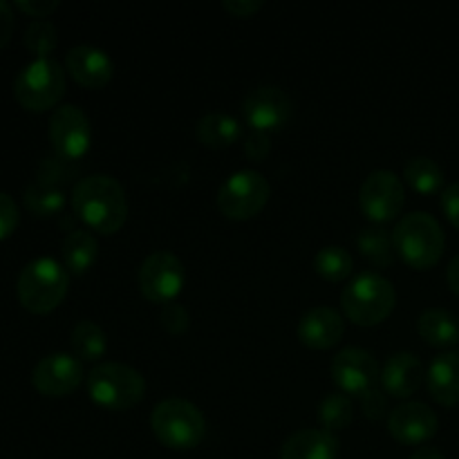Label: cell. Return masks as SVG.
Here are the masks:
<instances>
[{
    "label": "cell",
    "instance_id": "obj_1",
    "mask_svg": "<svg viewBox=\"0 0 459 459\" xmlns=\"http://www.w3.org/2000/svg\"><path fill=\"white\" fill-rule=\"evenodd\" d=\"M72 209L99 233H115L128 215V197L117 178L94 173L79 179L72 188Z\"/></svg>",
    "mask_w": 459,
    "mask_h": 459
},
{
    "label": "cell",
    "instance_id": "obj_2",
    "mask_svg": "<svg viewBox=\"0 0 459 459\" xmlns=\"http://www.w3.org/2000/svg\"><path fill=\"white\" fill-rule=\"evenodd\" d=\"M394 249L415 269H429L442 258L446 236L437 218L426 211H412L403 215L393 231Z\"/></svg>",
    "mask_w": 459,
    "mask_h": 459
},
{
    "label": "cell",
    "instance_id": "obj_3",
    "mask_svg": "<svg viewBox=\"0 0 459 459\" xmlns=\"http://www.w3.org/2000/svg\"><path fill=\"white\" fill-rule=\"evenodd\" d=\"M341 305L350 321L357 325H377L397 305V290L393 281L377 272H361L348 282L341 294Z\"/></svg>",
    "mask_w": 459,
    "mask_h": 459
},
{
    "label": "cell",
    "instance_id": "obj_4",
    "mask_svg": "<svg viewBox=\"0 0 459 459\" xmlns=\"http://www.w3.org/2000/svg\"><path fill=\"white\" fill-rule=\"evenodd\" d=\"M67 269L49 255L30 260L18 273L16 291L21 303L30 312H52L67 294Z\"/></svg>",
    "mask_w": 459,
    "mask_h": 459
},
{
    "label": "cell",
    "instance_id": "obj_5",
    "mask_svg": "<svg viewBox=\"0 0 459 459\" xmlns=\"http://www.w3.org/2000/svg\"><path fill=\"white\" fill-rule=\"evenodd\" d=\"M151 426L155 437L175 451L195 448L204 439L206 420L195 403L170 397L152 408Z\"/></svg>",
    "mask_w": 459,
    "mask_h": 459
},
{
    "label": "cell",
    "instance_id": "obj_6",
    "mask_svg": "<svg viewBox=\"0 0 459 459\" xmlns=\"http://www.w3.org/2000/svg\"><path fill=\"white\" fill-rule=\"evenodd\" d=\"M88 394L94 403L110 411H128L137 406L146 393V379L126 363H99L88 372Z\"/></svg>",
    "mask_w": 459,
    "mask_h": 459
},
{
    "label": "cell",
    "instance_id": "obj_7",
    "mask_svg": "<svg viewBox=\"0 0 459 459\" xmlns=\"http://www.w3.org/2000/svg\"><path fill=\"white\" fill-rule=\"evenodd\" d=\"M65 92V70L52 56H39L27 63L13 81V94L27 110H48Z\"/></svg>",
    "mask_w": 459,
    "mask_h": 459
},
{
    "label": "cell",
    "instance_id": "obj_8",
    "mask_svg": "<svg viewBox=\"0 0 459 459\" xmlns=\"http://www.w3.org/2000/svg\"><path fill=\"white\" fill-rule=\"evenodd\" d=\"M269 182L260 170L242 169L229 175L218 191V209L231 220L254 218L269 200Z\"/></svg>",
    "mask_w": 459,
    "mask_h": 459
},
{
    "label": "cell",
    "instance_id": "obj_9",
    "mask_svg": "<svg viewBox=\"0 0 459 459\" xmlns=\"http://www.w3.org/2000/svg\"><path fill=\"white\" fill-rule=\"evenodd\" d=\"M139 291L152 303L166 305L182 291L184 264L173 251H152L137 272Z\"/></svg>",
    "mask_w": 459,
    "mask_h": 459
},
{
    "label": "cell",
    "instance_id": "obj_10",
    "mask_svg": "<svg viewBox=\"0 0 459 459\" xmlns=\"http://www.w3.org/2000/svg\"><path fill=\"white\" fill-rule=\"evenodd\" d=\"M49 142L54 155L65 161H76L88 152L92 142L90 119L74 103H63L49 117Z\"/></svg>",
    "mask_w": 459,
    "mask_h": 459
},
{
    "label": "cell",
    "instance_id": "obj_11",
    "mask_svg": "<svg viewBox=\"0 0 459 459\" xmlns=\"http://www.w3.org/2000/svg\"><path fill=\"white\" fill-rule=\"evenodd\" d=\"M406 202V188L393 170H372L361 184L359 204L372 222H388L397 218Z\"/></svg>",
    "mask_w": 459,
    "mask_h": 459
},
{
    "label": "cell",
    "instance_id": "obj_12",
    "mask_svg": "<svg viewBox=\"0 0 459 459\" xmlns=\"http://www.w3.org/2000/svg\"><path fill=\"white\" fill-rule=\"evenodd\" d=\"M242 112L254 130H278L291 119L294 101L278 85H258L242 101Z\"/></svg>",
    "mask_w": 459,
    "mask_h": 459
},
{
    "label": "cell",
    "instance_id": "obj_13",
    "mask_svg": "<svg viewBox=\"0 0 459 459\" xmlns=\"http://www.w3.org/2000/svg\"><path fill=\"white\" fill-rule=\"evenodd\" d=\"M332 379L345 394H366L381 379L379 363L368 350L343 348L332 359Z\"/></svg>",
    "mask_w": 459,
    "mask_h": 459
},
{
    "label": "cell",
    "instance_id": "obj_14",
    "mask_svg": "<svg viewBox=\"0 0 459 459\" xmlns=\"http://www.w3.org/2000/svg\"><path fill=\"white\" fill-rule=\"evenodd\" d=\"M83 377L81 359L67 352H52L39 359V363L31 370V384L39 393L48 394V397H63V394L79 388Z\"/></svg>",
    "mask_w": 459,
    "mask_h": 459
},
{
    "label": "cell",
    "instance_id": "obj_15",
    "mask_svg": "<svg viewBox=\"0 0 459 459\" xmlns=\"http://www.w3.org/2000/svg\"><path fill=\"white\" fill-rule=\"evenodd\" d=\"M439 420L430 406L421 402H406L393 408L388 415V430L402 444H424L437 433Z\"/></svg>",
    "mask_w": 459,
    "mask_h": 459
},
{
    "label": "cell",
    "instance_id": "obj_16",
    "mask_svg": "<svg viewBox=\"0 0 459 459\" xmlns=\"http://www.w3.org/2000/svg\"><path fill=\"white\" fill-rule=\"evenodd\" d=\"M65 67L81 85H88V88H101L112 79V72H115L110 54L88 43H79L67 49Z\"/></svg>",
    "mask_w": 459,
    "mask_h": 459
},
{
    "label": "cell",
    "instance_id": "obj_17",
    "mask_svg": "<svg viewBox=\"0 0 459 459\" xmlns=\"http://www.w3.org/2000/svg\"><path fill=\"white\" fill-rule=\"evenodd\" d=\"M343 332V316L327 305H316V307L307 309L299 321V339L314 350L334 348Z\"/></svg>",
    "mask_w": 459,
    "mask_h": 459
},
{
    "label": "cell",
    "instance_id": "obj_18",
    "mask_svg": "<svg viewBox=\"0 0 459 459\" xmlns=\"http://www.w3.org/2000/svg\"><path fill=\"white\" fill-rule=\"evenodd\" d=\"M424 377V363L415 352H394L381 370V384L393 397H411L420 390Z\"/></svg>",
    "mask_w": 459,
    "mask_h": 459
},
{
    "label": "cell",
    "instance_id": "obj_19",
    "mask_svg": "<svg viewBox=\"0 0 459 459\" xmlns=\"http://www.w3.org/2000/svg\"><path fill=\"white\" fill-rule=\"evenodd\" d=\"M339 437L325 429H303L285 439L281 459H339Z\"/></svg>",
    "mask_w": 459,
    "mask_h": 459
},
{
    "label": "cell",
    "instance_id": "obj_20",
    "mask_svg": "<svg viewBox=\"0 0 459 459\" xmlns=\"http://www.w3.org/2000/svg\"><path fill=\"white\" fill-rule=\"evenodd\" d=\"M429 390L435 402L442 406H455L459 403V352L448 350V352L437 354L429 366Z\"/></svg>",
    "mask_w": 459,
    "mask_h": 459
},
{
    "label": "cell",
    "instance_id": "obj_21",
    "mask_svg": "<svg viewBox=\"0 0 459 459\" xmlns=\"http://www.w3.org/2000/svg\"><path fill=\"white\" fill-rule=\"evenodd\" d=\"M417 330H420L421 339L435 348H453L459 343V321L448 309H424L417 321Z\"/></svg>",
    "mask_w": 459,
    "mask_h": 459
},
{
    "label": "cell",
    "instance_id": "obj_22",
    "mask_svg": "<svg viewBox=\"0 0 459 459\" xmlns=\"http://www.w3.org/2000/svg\"><path fill=\"white\" fill-rule=\"evenodd\" d=\"M65 182H58V179L43 178V175H36L25 188V204L39 218H49V215H56L58 211L65 206Z\"/></svg>",
    "mask_w": 459,
    "mask_h": 459
},
{
    "label": "cell",
    "instance_id": "obj_23",
    "mask_svg": "<svg viewBox=\"0 0 459 459\" xmlns=\"http://www.w3.org/2000/svg\"><path fill=\"white\" fill-rule=\"evenodd\" d=\"M240 121L229 112H206L195 126L197 139L211 148L231 146L240 137Z\"/></svg>",
    "mask_w": 459,
    "mask_h": 459
},
{
    "label": "cell",
    "instance_id": "obj_24",
    "mask_svg": "<svg viewBox=\"0 0 459 459\" xmlns=\"http://www.w3.org/2000/svg\"><path fill=\"white\" fill-rule=\"evenodd\" d=\"M99 254V242L88 229H74L63 240V264L67 272L83 273L92 267Z\"/></svg>",
    "mask_w": 459,
    "mask_h": 459
},
{
    "label": "cell",
    "instance_id": "obj_25",
    "mask_svg": "<svg viewBox=\"0 0 459 459\" xmlns=\"http://www.w3.org/2000/svg\"><path fill=\"white\" fill-rule=\"evenodd\" d=\"M357 247L377 267H388V264H393L394 254H397L393 233L384 227H377V224L361 229V233L357 236Z\"/></svg>",
    "mask_w": 459,
    "mask_h": 459
},
{
    "label": "cell",
    "instance_id": "obj_26",
    "mask_svg": "<svg viewBox=\"0 0 459 459\" xmlns=\"http://www.w3.org/2000/svg\"><path fill=\"white\" fill-rule=\"evenodd\" d=\"M403 179L415 188L417 193H435L444 184V170L433 157L417 155L411 157L403 166Z\"/></svg>",
    "mask_w": 459,
    "mask_h": 459
},
{
    "label": "cell",
    "instance_id": "obj_27",
    "mask_svg": "<svg viewBox=\"0 0 459 459\" xmlns=\"http://www.w3.org/2000/svg\"><path fill=\"white\" fill-rule=\"evenodd\" d=\"M72 350H74V357L81 361H97L106 354L108 339L106 332L97 325L94 321H79L72 330L70 336Z\"/></svg>",
    "mask_w": 459,
    "mask_h": 459
},
{
    "label": "cell",
    "instance_id": "obj_28",
    "mask_svg": "<svg viewBox=\"0 0 459 459\" xmlns=\"http://www.w3.org/2000/svg\"><path fill=\"white\" fill-rule=\"evenodd\" d=\"M354 417L352 399L345 393H327L318 403V421L325 430L336 433V430L348 429Z\"/></svg>",
    "mask_w": 459,
    "mask_h": 459
},
{
    "label": "cell",
    "instance_id": "obj_29",
    "mask_svg": "<svg viewBox=\"0 0 459 459\" xmlns=\"http://www.w3.org/2000/svg\"><path fill=\"white\" fill-rule=\"evenodd\" d=\"M314 269H316L323 278H327V281H343V278H348L350 273H352L354 258L345 247H323V249L316 251V255H314Z\"/></svg>",
    "mask_w": 459,
    "mask_h": 459
},
{
    "label": "cell",
    "instance_id": "obj_30",
    "mask_svg": "<svg viewBox=\"0 0 459 459\" xmlns=\"http://www.w3.org/2000/svg\"><path fill=\"white\" fill-rule=\"evenodd\" d=\"M56 27L48 18H34L25 30V45L30 52L48 56L56 48Z\"/></svg>",
    "mask_w": 459,
    "mask_h": 459
},
{
    "label": "cell",
    "instance_id": "obj_31",
    "mask_svg": "<svg viewBox=\"0 0 459 459\" xmlns=\"http://www.w3.org/2000/svg\"><path fill=\"white\" fill-rule=\"evenodd\" d=\"M160 321H161V325L170 332V334H182V332H186V327H188L186 307L179 303H175V300H170V303L161 305Z\"/></svg>",
    "mask_w": 459,
    "mask_h": 459
},
{
    "label": "cell",
    "instance_id": "obj_32",
    "mask_svg": "<svg viewBox=\"0 0 459 459\" xmlns=\"http://www.w3.org/2000/svg\"><path fill=\"white\" fill-rule=\"evenodd\" d=\"M18 224V206L9 193L0 191V240L7 238Z\"/></svg>",
    "mask_w": 459,
    "mask_h": 459
},
{
    "label": "cell",
    "instance_id": "obj_33",
    "mask_svg": "<svg viewBox=\"0 0 459 459\" xmlns=\"http://www.w3.org/2000/svg\"><path fill=\"white\" fill-rule=\"evenodd\" d=\"M361 408L370 420H379L388 408V397L381 388H372L366 394H361Z\"/></svg>",
    "mask_w": 459,
    "mask_h": 459
},
{
    "label": "cell",
    "instance_id": "obj_34",
    "mask_svg": "<svg viewBox=\"0 0 459 459\" xmlns=\"http://www.w3.org/2000/svg\"><path fill=\"white\" fill-rule=\"evenodd\" d=\"M269 148H272L269 133H263V130H251L249 137L245 139V152L251 160H263L269 152Z\"/></svg>",
    "mask_w": 459,
    "mask_h": 459
},
{
    "label": "cell",
    "instance_id": "obj_35",
    "mask_svg": "<svg viewBox=\"0 0 459 459\" xmlns=\"http://www.w3.org/2000/svg\"><path fill=\"white\" fill-rule=\"evenodd\" d=\"M442 209L446 218L459 229V182L448 184L442 193Z\"/></svg>",
    "mask_w": 459,
    "mask_h": 459
},
{
    "label": "cell",
    "instance_id": "obj_36",
    "mask_svg": "<svg viewBox=\"0 0 459 459\" xmlns=\"http://www.w3.org/2000/svg\"><path fill=\"white\" fill-rule=\"evenodd\" d=\"M16 7L34 18H45L58 7V0H16Z\"/></svg>",
    "mask_w": 459,
    "mask_h": 459
},
{
    "label": "cell",
    "instance_id": "obj_37",
    "mask_svg": "<svg viewBox=\"0 0 459 459\" xmlns=\"http://www.w3.org/2000/svg\"><path fill=\"white\" fill-rule=\"evenodd\" d=\"M13 25H16V18H13L12 4L0 0V48H4L12 39Z\"/></svg>",
    "mask_w": 459,
    "mask_h": 459
},
{
    "label": "cell",
    "instance_id": "obj_38",
    "mask_svg": "<svg viewBox=\"0 0 459 459\" xmlns=\"http://www.w3.org/2000/svg\"><path fill=\"white\" fill-rule=\"evenodd\" d=\"M260 7H263V0H224V9L238 18L251 16V13L258 12Z\"/></svg>",
    "mask_w": 459,
    "mask_h": 459
},
{
    "label": "cell",
    "instance_id": "obj_39",
    "mask_svg": "<svg viewBox=\"0 0 459 459\" xmlns=\"http://www.w3.org/2000/svg\"><path fill=\"white\" fill-rule=\"evenodd\" d=\"M446 281H448V285H451V290L459 296V254L451 260V263H448Z\"/></svg>",
    "mask_w": 459,
    "mask_h": 459
},
{
    "label": "cell",
    "instance_id": "obj_40",
    "mask_svg": "<svg viewBox=\"0 0 459 459\" xmlns=\"http://www.w3.org/2000/svg\"><path fill=\"white\" fill-rule=\"evenodd\" d=\"M411 459H446L444 453L435 446H420L415 453H412Z\"/></svg>",
    "mask_w": 459,
    "mask_h": 459
}]
</instances>
